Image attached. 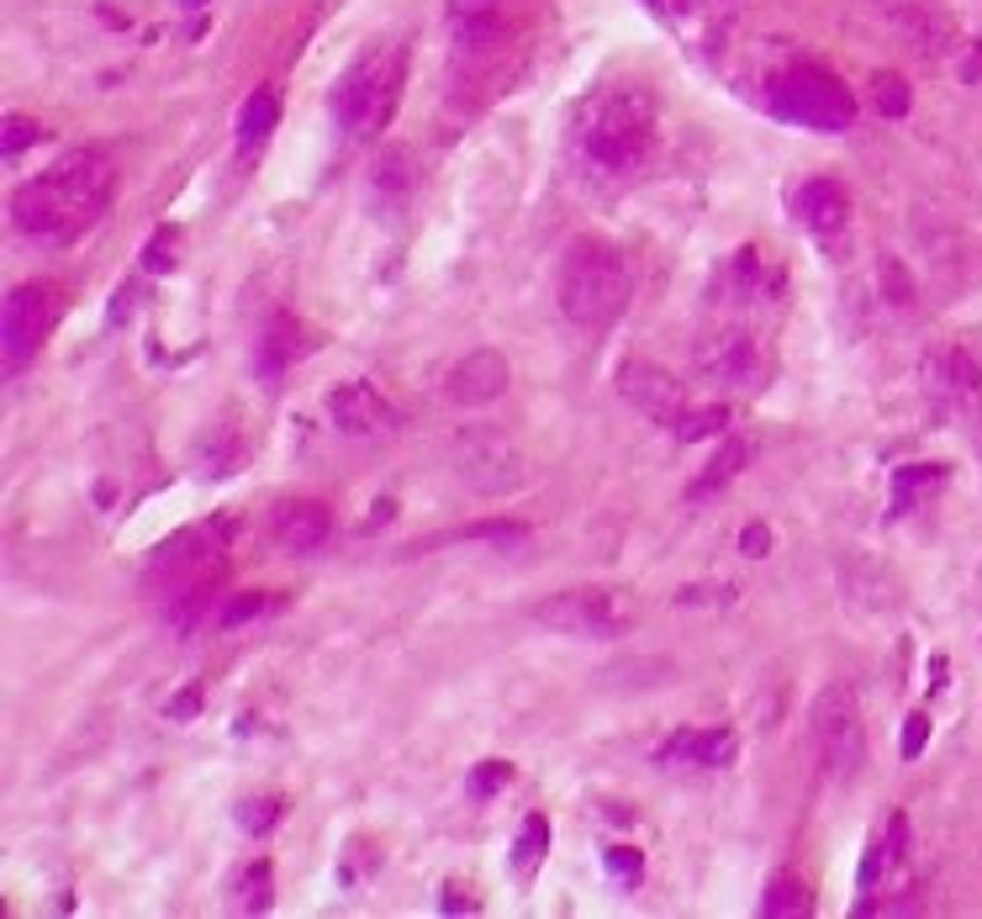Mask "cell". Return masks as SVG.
Returning <instances> with one entry per match:
<instances>
[{"instance_id": "obj_1", "label": "cell", "mask_w": 982, "mask_h": 919, "mask_svg": "<svg viewBox=\"0 0 982 919\" xmlns=\"http://www.w3.org/2000/svg\"><path fill=\"white\" fill-rule=\"evenodd\" d=\"M112 191H117L112 159L96 154V148H74L53 170H43L38 180L17 186L11 218H17V228H22L27 239L70 243L112 207Z\"/></svg>"}, {"instance_id": "obj_2", "label": "cell", "mask_w": 982, "mask_h": 919, "mask_svg": "<svg viewBox=\"0 0 982 919\" xmlns=\"http://www.w3.org/2000/svg\"><path fill=\"white\" fill-rule=\"evenodd\" d=\"M629 265H623V254L613 243L602 239H576L566 249V260H560V275H555V302H560V313L571 317L576 328H608L613 317L629 307Z\"/></svg>"}, {"instance_id": "obj_3", "label": "cell", "mask_w": 982, "mask_h": 919, "mask_svg": "<svg viewBox=\"0 0 982 919\" xmlns=\"http://www.w3.org/2000/svg\"><path fill=\"white\" fill-rule=\"evenodd\" d=\"M402 80H408V53L402 49H370L360 53L349 74L338 80L334 91V117L344 133H355V138H370V133H381L391 112H397V101H402Z\"/></svg>"}, {"instance_id": "obj_4", "label": "cell", "mask_w": 982, "mask_h": 919, "mask_svg": "<svg viewBox=\"0 0 982 919\" xmlns=\"http://www.w3.org/2000/svg\"><path fill=\"white\" fill-rule=\"evenodd\" d=\"M650 133H655V112H650V96L640 91H613L592 106L587 117V133H581V148L587 159L608 175H629L640 159L650 154Z\"/></svg>"}, {"instance_id": "obj_5", "label": "cell", "mask_w": 982, "mask_h": 919, "mask_svg": "<svg viewBox=\"0 0 982 919\" xmlns=\"http://www.w3.org/2000/svg\"><path fill=\"white\" fill-rule=\"evenodd\" d=\"M767 106L792 127L809 133H845L856 122V101L840 85L835 74L824 70H788L767 85Z\"/></svg>"}, {"instance_id": "obj_6", "label": "cell", "mask_w": 982, "mask_h": 919, "mask_svg": "<svg viewBox=\"0 0 982 919\" xmlns=\"http://www.w3.org/2000/svg\"><path fill=\"white\" fill-rule=\"evenodd\" d=\"M450 465H455L460 482L471 486V492H481V497H507V492H518L528 482L524 450L503 429H492V423L460 429L450 439Z\"/></svg>"}, {"instance_id": "obj_7", "label": "cell", "mask_w": 982, "mask_h": 919, "mask_svg": "<svg viewBox=\"0 0 982 919\" xmlns=\"http://www.w3.org/2000/svg\"><path fill=\"white\" fill-rule=\"evenodd\" d=\"M534 619L571 640H619L640 624V608L629 592H555L534 608Z\"/></svg>"}, {"instance_id": "obj_8", "label": "cell", "mask_w": 982, "mask_h": 919, "mask_svg": "<svg viewBox=\"0 0 982 919\" xmlns=\"http://www.w3.org/2000/svg\"><path fill=\"white\" fill-rule=\"evenodd\" d=\"M814 740H819V756H824V767L830 777H856L866 761V735H862V708H856V693L851 687H840L830 682L824 693L814 698Z\"/></svg>"}, {"instance_id": "obj_9", "label": "cell", "mask_w": 982, "mask_h": 919, "mask_svg": "<svg viewBox=\"0 0 982 919\" xmlns=\"http://www.w3.org/2000/svg\"><path fill=\"white\" fill-rule=\"evenodd\" d=\"M64 313V291L49 286V281H27L6 296V328H0V339H6V370L17 376L32 365V355L43 349L49 339V328L59 323Z\"/></svg>"}, {"instance_id": "obj_10", "label": "cell", "mask_w": 982, "mask_h": 919, "mask_svg": "<svg viewBox=\"0 0 982 919\" xmlns=\"http://www.w3.org/2000/svg\"><path fill=\"white\" fill-rule=\"evenodd\" d=\"M697 370L719 387L756 391V381L767 376V360H761V344L750 334H714V339L697 344Z\"/></svg>"}, {"instance_id": "obj_11", "label": "cell", "mask_w": 982, "mask_h": 919, "mask_svg": "<svg viewBox=\"0 0 982 919\" xmlns=\"http://www.w3.org/2000/svg\"><path fill=\"white\" fill-rule=\"evenodd\" d=\"M619 391L629 408L650 412V418H661V423H672L676 412L687 408V387L676 381L672 370H661V365L650 360H629L619 370Z\"/></svg>"}, {"instance_id": "obj_12", "label": "cell", "mask_w": 982, "mask_h": 919, "mask_svg": "<svg viewBox=\"0 0 982 919\" xmlns=\"http://www.w3.org/2000/svg\"><path fill=\"white\" fill-rule=\"evenodd\" d=\"M507 381H513V370H507V360L497 349H471V355L450 370L444 391H450L455 408H486V402H497L507 391Z\"/></svg>"}, {"instance_id": "obj_13", "label": "cell", "mask_w": 982, "mask_h": 919, "mask_svg": "<svg viewBox=\"0 0 982 919\" xmlns=\"http://www.w3.org/2000/svg\"><path fill=\"white\" fill-rule=\"evenodd\" d=\"M328 418L338 423V434H355V439L386 434V429L397 423V412L386 408L381 391L360 387V381H349V387H338L334 397H328Z\"/></svg>"}, {"instance_id": "obj_14", "label": "cell", "mask_w": 982, "mask_h": 919, "mask_svg": "<svg viewBox=\"0 0 982 919\" xmlns=\"http://www.w3.org/2000/svg\"><path fill=\"white\" fill-rule=\"evenodd\" d=\"M735 750H740V740H735V729H693V735H676L672 746L661 750V767H697V772H719V767H729L735 761Z\"/></svg>"}, {"instance_id": "obj_15", "label": "cell", "mask_w": 982, "mask_h": 919, "mask_svg": "<svg viewBox=\"0 0 982 919\" xmlns=\"http://www.w3.org/2000/svg\"><path fill=\"white\" fill-rule=\"evenodd\" d=\"M328 529H334V513L323 503H286L275 513V539L286 545L291 556H312L328 545Z\"/></svg>"}, {"instance_id": "obj_16", "label": "cell", "mask_w": 982, "mask_h": 919, "mask_svg": "<svg viewBox=\"0 0 982 919\" xmlns=\"http://www.w3.org/2000/svg\"><path fill=\"white\" fill-rule=\"evenodd\" d=\"M851 218V196L840 180L830 175H814L803 191H798V222L809 228V233H840Z\"/></svg>"}, {"instance_id": "obj_17", "label": "cell", "mask_w": 982, "mask_h": 919, "mask_svg": "<svg viewBox=\"0 0 982 919\" xmlns=\"http://www.w3.org/2000/svg\"><path fill=\"white\" fill-rule=\"evenodd\" d=\"M312 344H307V334H302V323L296 317H286V313H275L270 323H264V334H260V376L264 381H281L291 365L307 355Z\"/></svg>"}, {"instance_id": "obj_18", "label": "cell", "mask_w": 982, "mask_h": 919, "mask_svg": "<svg viewBox=\"0 0 982 919\" xmlns=\"http://www.w3.org/2000/svg\"><path fill=\"white\" fill-rule=\"evenodd\" d=\"M930 391H940L946 402H978L982 397V376H978V365L967 360L961 349H951V355H940V360L930 365Z\"/></svg>"}, {"instance_id": "obj_19", "label": "cell", "mask_w": 982, "mask_h": 919, "mask_svg": "<svg viewBox=\"0 0 982 919\" xmlns=\"http://www.w3.org/2000/svg\"><path fill=\"white\" fill-rule=\"evenodd\" d=\"M275 122H281V96H275V91H254V96L243 101V112H239V148L243 154H254V148L275 133Z\"/></svg>"}, {"instance_id": "obj_20", "label": "cell", "mask_w": 982, "mask_h": 919, "mask_svg": "<svg viewBox=\"0 0 982 919\" xmlns=\"http://www.w3.org/2000/svg\"><path fill=\"white\" fill-rule=\"evenodd\" d=\"M750 455H756V444H750V439H724V450L714 455V465H708V471L693 482V497H708V492H719L724 482H735L745 465H750Z\"/></svg>"}, {"instance_id": "obj_21", "label": "cell", "mask_w": 982, "mask_h": 919, "mask_svg": "<svg viewBox=\"0 0 982 919\" xmlns=\"http://www.w3.org/2000/svg\"><path fill=\"white\" fill-rule=\"evenodd\" d=\"M376 191L386 201H402V196L418 191V159H412L408 148H386L381 165H376Z\"/></svg>"}, {"instance_id": "obj_22", "label": "cell", "mask_w": 982, "mask_h": 919, "mask_svg": "<svg viewBox=\"0 0 982 919\" xmlns=\"http://www.w3.org/2000/svg\"><path fill=\"white\" fill-rule=\"evenodd\" d=\"M940 482H946V465H904V471H893V518L914 513V497L935 492Z\"/></svg>"}, {"instance_id": "obj_23", "label": "cell", "mask_w": 982, "mask_h": 919, "mask_svg": "<svg viewBox=\"0 0 982 919\" xmlns=\"http://www.w3.org/2000/svg\"><path fill=\"white\" fill-rule=\"evenodd\" d=\"M724 429H729V408H719V402H714V408H682L672 418V434L682 439V444H697V439H708V434H724Z\"/></svg>"}, {"instance_id": "obj_24", "label": "cell", "mask_w": 982, "mask_h": 919, "mask_svg": "<svg viewBox=\"0 0 982 919\" xmlns=\"http://www.w3.org/2000/svg\"><path fill=\"white\" fill-rule=\"evenodd\" d=\"M545 851H550V824H545V814H528L524 820V835H518V846H513V872H534L539 862H545Z\"/></svg>"}, {"instance_id": "obj_25", "label": "cell", "mask_w": 982, "mask_h": 919, "mask_svg": "<svg viewBox=\"0 0 982 919\" xmlns=\"http://www.w3.org/2000/svg\"><path fill=\"white\" fill-rule=\"evenodd\" d=\"M809 909H814V898H809V888H803L798 877H777L767 888V898H761V915H771V919L809 915Z\"/></svg>"}, {"instance_id": "obj_26", "label": "cell", "mask_w": 982, "mask_h": 919, "mask_svg": "<svg viewBox=\"0 0 982 919\" xmlns=\"http://www.w3.org/2000/svg\"><path fill=\"white\" fill-rule=\"evenodd\" d=\"M872 101H877L883 117H909V106H914L909 85L898 74H872Z\"/></svg>"}, {"instance_id": "obj_27", "label": "cell", "mask_w": 982, "mask_h": 919, "mask_svg": "<svg viewBox=\"0 0 982 919\" xmlns=\"http://www.w3.org/2000/svg\"><path fill=\"white\" fill-rule=\"evenodd\" d=\"M175 265H180V239H175V228H159L144 243V270L148 275H169Z\"/></svg>"}, {"instance_id": "obj_28", "label": "cell", "mask_w": 982, "mask_h": 919, "mask_svg": "<svg viewBox=\"0 0 982 919\" xmlns=\"http://www.w3.org/2000/svg\"><path fill=\"white\" fill-rule=\"evenodd\" d=\"M43 138V127L32 117H22V112H11V117L0 122V148H6V159H17V154H27V148Z\"/></svg>"}, {"instance_id": "obj_29", "label": "cell", "mask_w": 982, "mask_h": 919, "mask_svg": "<svg viewBox=\"0 0 982 919\" xmlns=\"http://www.w3.org/2000/svg\"><path fill=\"white\" fill-rule=\"evenodd\" d=\"M507 782H513V767H507V761H481L476 772H471V793H476V799H497Z\"/></svg>"}, {"instance_id": "obj_30", "label": "cell", "mask_w": 982, "mask_h": 919, "mask_svg": "<svg viewBox=\"0 0 982 919\" xmlns=\"http://www.w3.org/2000/svg\"><path fill=\"white\" fill-rule=\"evenodd\" d=\"M264 613V598L260 592H239V598H233V603L222 608V613H217V624H222V630H239V624H249V619H260Z\"/></svg>"}, {"instance_id": "obj_31", "label": "cell", "mask_w": 982, "mask_h": 919, "mask_svg": "<svg viewBox=\"0 0 982 919\" xmlns=\"http://www.w3.org/2000/svg\"><path fill=\"white\" fill-rule=\"evenodd\" d=\"M249 915H260V909H270V867H249V877H243V898H239Z\"/></svg>"}, {"instance_id": "obj_32", "label": "cell", "mask_w": 982, "mask_h": 919, "mask_svg": "<svg viewBox=\"0 0 982 919\" xmlns=\"http://www.w3.org/2000/svg\"><path fill=\"white\" fill-rule=\"evenodd\" d=\"M497 32H503V27L492 22V17H455V38L460 43H492V38H497Z\"/></svg>"}, {"instance_id": "obj_33", "label": "cell", "mask_w": 982, "mask_h": 919, "mask_svg": "<svg viewBox=\"0 0 982 919\" xmlns=\"http://www.w3.org/2000/svg\"><path fill=\"white\" fill-rule=\"evenodd\" d=\"M281 820V809H275V803L270 799H260V803H243L239 809V824L243 830H249V835H264V830H270V824Z\"/></svg>"}, {"instance_id": "obj_34", "label": "cell", "mask_w": 982, "mask_h": 919, "mask_svg": "<svg viewBox=\"0 0 982 919\" xmlns=\"http://www.w3.org/2000/svg\"><path fill=\"white\" fill-rule=\"evenodd\" d=\"M640 867H645V862H640V851H634V846H613V851H608V872H613L619 883H634Z\"/></svg>"}, {"instance_id": "obj_35", "label": "cell", "mask_w": 982, "mask_h": 919, "mask_svg": "<svg viewBox=\"0 0 982 919\" xmlns=\"http://www.w3.org/2000/svg\"><path fill=\"white\" fill-rule=\"evenodd\" d=\"M925 740H930V719H925V714H914L909 729H904V756L919 761V756H925Z\"/></svg>"}, {"instance_id": "obj_36", "label": "cell", "mask_w": 982, "mask_h": 919, "mask_svg": "<svg viewBox=\"0 0 982 919\" xmlns=\"http://www.w3.org/2000/svg\"><path fill=\"white\" fill-rule=\"evenodd\" d=\"M771 550V529L767 524H750V529L740 534V556H750V560H761Z\"/></svg>"}, {"instance_id": "obj_37", "label": "cell", "mask_w": 982, "mask_h": 919, "mask_svg": "<svg viewBox=\"0 0 982 919\" xmlns=\"http://www.w3.org/2000/svg\"><path fill=\"white\" fill-rule=\"evenodd\" d=\"M883 286H887V296L898 291V302H909V281H904V270L893 265V260H887V265H883Z\"/></svg>"}, {"instance_id": "obj_38", "label": "cell", "mask_w": 982, "mask_h": 919, "mask_svg": "<svg viewBox=\"0 0 982 919\" xmlns=\"http://www.w3.org/2000/svg\"><path fill=\"white\" fill-rule=\"evenodd\" d=\"M196 708H201V693H180L169 703V719H196Z\"/></svg>"}, {"instance_id": "obj_39", "label": "cell", "mask_w": 982, "mask_h": 919, "mask_svg": "<svg viewBox=\"0 0 982 919\" xmlns=\"http://www.w3.org/2000/svg\"><path fill=\"white\" fill-rule=\"evenodd\" d=\"M650 11H661V17H687L693 11V0H645Z\"/></svg>"}, {"instance_id": "obj_40", "label": "cell", "mask_w": 982, "mask_h": 919, "mask_svg": "<svg viewBox=\"0 0 982 919\" xmlns=\"http://www.w3.org/2000/svg\"><path fill=\"white\" fill-rule=\"evenodd\" d=\"M180 6H186V11H201V6H207V0H180Z\"/></svg>"}]
</instances>
